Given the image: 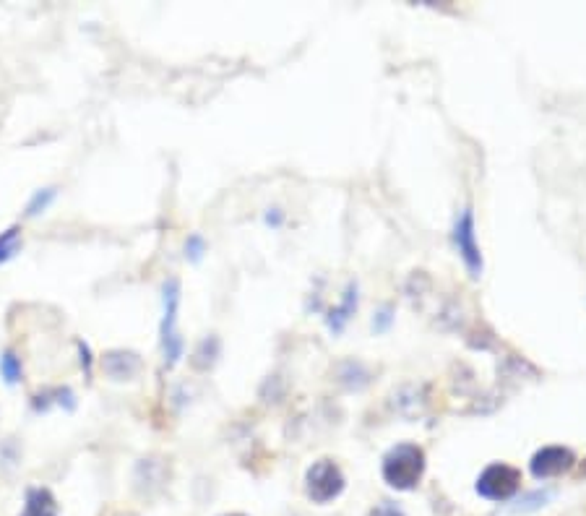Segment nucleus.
<instances>
[{
	"instance_id": "f257e3e1",
	"label": "nucleus",
	"mask_w": 586,
	"mask_h": 516,
	"mask_svg": "<svg viewBox=\"0 0 586 516\" xmlns=\"http://www.w3.org/2000/svg\"><path fill=\"white\" fill-rule=\"evenodd\" d=\"M422 470H425V454L415 444H399L383 459V477L396 490L415 488Z\"/></svg>"
},
{
	"instance_id": "f3484780",
	"label": "nucleus",
	"mask_w": 586,
	"mask_h": 516,
	"mask_svg": "<svg viewBox=\"0 0 586 516\" xmlns=\"http://www.w3.org/2000/svg\"><path fill=\"white\" fill-rule=\"evenodd\" d=\"M232 516H240V514H232Z\"/></svg>"
},
{
	"instance_id": "2eb2a0df",
	"label": "nucleus",
	"mask_w": 586,
	"mask_h": 516,
	"mask_svg": "<svg viewBox=\"0 0 586 516\" xmlns=\"http://www.w3.org/2000/svg\"><path fill=\"white\" fill-rule=\"evenodd\" d=\"M185 251H188V256H191L193 261H198V258H201V251H204V243H201V238H191L188 245H185Z\"/></svg>"
},
{
	"instance_id": "20e7f679",
	"label": "nucleus",
	"mask_w": 586,
	"mask_h": 516,
	"mask_svg": "<svg viewBox=\"0 0 586 516\" xmlns=\"http://www.w3.org/2000/svg\"><path fill=\"white\" fill-rule=\"evenodd\" d=\"M344 488L342 470L329 459H321L308 470V496L316 503H326L336 498Z\"/></svg>"
},
{
	"instance_id": "ddd939ff",
	"label": "nucleus",
	"mask_w": 586,
	"mask_h": 516,
	"mask_svg": "<svg viewBox=\"0 0 586 516\" xmlns=\"http://www.w3.org/2000/svg\"><path fill=\"white\" fill-rule=\"evenodd\" d=\"M550 498V493H532V496H527L524 501H519V506H514L511 511H532V509H540V506H545V501Z\"/></svg>"
},
{
	"instance_id": "39448f33",
	"label": "nucleus",
	"mask_w": 586,
	"mask_h": 516,
	"mask_svg": "<svg viewBox=\"0 0 586 516\" xmlns=\"http://www.w3.org/2000/svg\"><path fill=\"white\" fill-rule=\"evenodd\" d=\"M454 243H456V248H459V253H461V258H464L467 269L472 272V277H480L482 274V253H480V245H477V238H475V217H472V212H469V209L461 214L459 222H456Z\"/></svg>"
},
{
	"instance_id": "dca6fc26",
	"label": "nucleus",
	"mask_w": 586,
	"mask_h": 516,
	"mask_svg": "<svg viewBox=\"0 0 586 516\" xmlns=\"http://www.w3.org/2000/svg\"><path fill=\"white\" fill-rule=\"evenodd\" d=\"M581 472H584V475H586V462H584V464H581Z\"/></svg>"
},
{
	"instance_id": "1a4fd4ad",
	"label": "nucleus",
	"mask_w": 586,
	"mask_h": 516,
	"mask_svg": "<svg viewBox=\"0 0 586 516\" xmlns=\"http://www.w3.org/2000/svg\"><path fill=\"white\" fill-rule=\"evenodd\" d=\"M357 308V285H349L347 295H344V303L336 308V311H331V318H329V326L334 331H342V326L347 324L349 313H355Z\"/></svg>"
},
{
	"instance_id": "9d476101",
	"label": "nucleus",
	"mask_w": 586,
	"mask_h": 516,
	"mask_svg": "<svg viewBox=\"0 0 586 516\" xmlns=\"http://www.w3.org/2000/svg\"><path fill=\"white\" fill-rule=\"evenodd\" d=\"M0 371H3V378H6V384H16L21 378V363L16 358L14 352H6L3 358H0Z\"/></svg>"
},
{
	"instance_id": "423d86ee",
	"label": "nucleus",
	"mask_w": 586,
	"mask_h": 516,
	"mask_svg": "<svg viewBox=\"0 0 586 516\" xmlns=\"http://www.w3.org/2000/svg\"><path fill=\"white\" fill-rule=\"evenodd\" d=\"M573 462V454L563 446H545L532 457V472L534 477H555L571 470Z\"/></svg>"
},
{
	"instance_id": "f8f14e48",
	"label": "nucleus",
	"mask_w": 586,
	"mask_h": 516,
	"mask_svg": "<svg viewBox=\"0 0 586 516\" xmlns=\"http://www.w3.org/2000/svg\"><path fill=\"white\" fill-rule=\"evenodd\" d=\"M55 199V188H47V191H40L37 196L32 199V204H29V217H37V214H42L50 206V201Z\"/></svg>"
},
{
	"instance_id": "9b49d317",
	"label": "nucleus",
	"mask_w": 586,
	"mask_h": 516,
	"mask_svg": "<svg viewBox=\"0 0 586 516\" xmlns=\"http://www.w3.org/2000/svg\"><path fill=\"white\" fill-rule=\"evenodd\" d=\"M14 253H19V230L11 227L0 235V261H8Z\"/></svg>"
},
{
	"instance_id": "4468645a",
	"label": "nucleus",
	"mask_w": 586,
	"mask_h": 516,
	"mask_svg": "<svg viewBox=\"0 0 586 516\" xmlns=\"http://www.w3.org/2000/svg\"><path fill=\"white\" fill-rule=\"evenodd\" d=\"M370 516H404V514L399 506H394V503H381V506H376V509L370 511Z\"/></svg>"
},
{
	"instance_id": "6e6552de",
	"label": "nucleus",
	"mask_w": 586,
	"mask_h": 516,
	"mask_svg": "<svg viewBox=\"0 0 586 516\" xmlns=\"http://www.w3.org/2000/svg\"><path fill=\"white\" fill-rule=\"evenodd\" d=\"M58 514V506H55V498L50 496V490L34 488L27 493V511L21 516H55Z\"/></svg>"
},
{
	"instance_id": "0eeeda50",
	"label": "nucleus",
	"mask_w": 586,
	"mask_h": 516,
	"mask_svg": "<svg viewBox=\"0 0 586 516\" xmlns=\"http://www.w3.org/2000/svg\"><path fill=\"white\" fill-rule=\"evenodd\" d=\"M105 373L110 378H115V381H126V378L136 376V371H139V355H133V352H110V355H105Z\"/></svg>"
},
{
	"instance_id": "f03ea898",
	"label": "nucleus",
	"mask_w": 586,
	"mask_h": 516,
	"mask_svg": "<svg viewBox=\"0 0 586 516\" xmlns=\"http://www.w3.org/2000/svg\"><path fill=\"white\" fill-rule=\"evenodd\" d=\"M178 305H180V285L170 279L165 285V321H162V347H165V363L175 365L183 355V339L178 329Z\"/></svg>"
},
{
	"instance_id": "7ed1b4c3",
	"label": "nucleus",
	"mask_w": 586,
	"mask_h": 516,
	"mask_svg": "<svg viewBox=\"0 0 586 516\" xmlns=\"http://www.w3.org/2000/svg\"><path fill=\"white\" fill-rule=\"evenodd\" d=\"M521 472L508 464H490L477 480V493L490 501H506L519 490Z\"/></svg>"
}]
</instances>
